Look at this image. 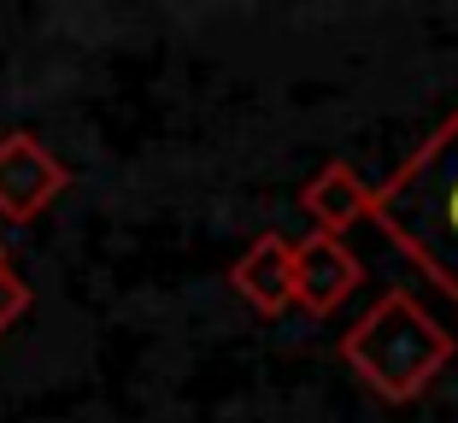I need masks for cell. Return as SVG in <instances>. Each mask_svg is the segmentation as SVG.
Masks as SVG:
<instances>
[{
	"mask_svg": "<svg viewBox=\"0 0 458 423\" xmlns=\"http://www.w3.org/2000/svg\"><path fill=\"white\" fill-rule=\"evenodd\" d=\"M370 224L458 306V106L370 189Z\"/></svg>",
	"mask_w": 458,
	"mask_h": 423,
	"instance_id": "6da1fadb",
	"label": "cell"
},
{
	"mask_svg": "<svg viewBox=\"0 0 458 423\" xmlns=\"http://www.w3.org/2000/svg\"><path fill=\"white\" fill-rule=\"evenodd\" d=\"M335 353L370 394L394 400V406H411L418 394H429L435 376L458 359V342H453V329H441V317L423 312L418 294L388 288L335 342Z\"/></svg>",
	"mask_w": 458,
	"mask_h": 423,
	"instance_id": "7a4b0ae2",
	"label": "cell"
},
{
	"mask_svg": "<svg viewBox=\"0 0 458 423\" xmlns=\"http://www.w3.org/2000/svg\"><path fill=\"white\" fill-rule=\"evenodd\" d=\"M65 189H71V171L47 153L41 136H30V130L0 136V218L6 224H36Z\"/></svg>",
	"mask_w": 458,
	"mask_h": 423,
	"instance_id": "3957f363",
	"label": "cell"
},
{
	"mask_svg": "<svg viewBox=\"0 0 458 423\" xmlns=\"http://www.w3.org/2000/svg\"><path fill=\"white\" fill-rule=\"evenodd\" d=\"M288 253H294V306H306L311 317H329L364 283V259L335 235H306Z\"/></svg>",
	"mask_w": 458,
	"mask_h": 423,
	"instance_id": "277c9868",
	"label": "cell"
},
{
	"mask_svg": "<svg viewBox=\"0 0 458 423\" xmlns=\"http://www.w3.org/2000/svg\"><path fill=\"white\" fill-rule=\"evenodd\" d=\"M229 288L253 306L259 317H276L294 306V253L283 235H259L242 259L229 265Z\"/></svg>",
	"mask_w": 458,
	"mask_h": 423,
	"instance_id": "5b68a950",
	"label": "cell"
},
{
	"mask_svg": "<svg viewBox=\"0 0 458 423\" xmlns=\"http://www.w3.org/2000/svg\"><path fill=\"white\" fill-rule=\"evenodd\" d=\"M300 212L318 224V235H335L341 241L352 224L370 218V182H364L347 159H329V165H318V177L300 189Z\"/></svg>",
	"mask_w": 458,
	"mask_h": 423,
	"instance_id": "8992f818",
	"label": "cell"
},
{
	"mask_svg": "<svg viewBox=\"0 0 458 423\" xmlns=\"http://www.w3.org/2000/svg\"><path fill=\"white\" fill-rule=\"evenodd\" d=\"M30 312V283L13 271V265H0V335Z\"/></svg>",
	"mask_w": 458,
	"mask_h": 423,
	"instance_id": "52a82bcc",
	"label": "cell"
},
{
	"mask_svg": "<svg viewBox=\"0 0 458 423\" xmlns=\"http://www.w3.org/2000/svg\"><path fill=\"white\" fill-rule=\"evenodd\" d=\"M0 265H6V241H0Z\"/></svg>",
	"mask_w": 458,
	"mask_h": 423,
	"instance_id": "ba28073f",
	"label": "cell"
}]
</instances>
